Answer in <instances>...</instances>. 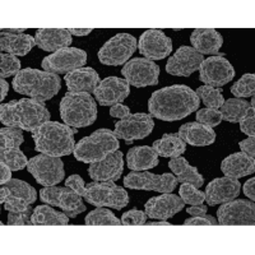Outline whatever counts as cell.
<instances>
[{
  "label": "cell",
  "instance_id": "680465c9",
  "mask_svg": "<svg viewBox=\"0 0 255 255\" xmlns=\"http://www.w3.org/2000/svg\"><path fill=\"white\" fill-rule=\"evenodd\" d=\"M147 226H171L168 221H156V222H148Z\"/></svg>",
  "mask_w": 255,
  "mask_h": 255
},
{
  "label": "cell",
  "instance_id": "c3c4849f",
  "mask_svg": "<svg viewBox=\"0 0 255 255\" xmlns=\"http://www.w3.org/2000/svg\"><path fill=\"white\" fill-rule=\"evenodd\" d=\"M4 208L6 209L8 212H26L31 208V204L28 202L23 199H17V198H12V199H8L4 203Z\"/></svg>",
  "mask_w": 255,
  "mask_h": 255
},
{
  "label": "cell",
  "instance_id": "bcb514c9",
  "mask_svg": "<svg viewBox=\"0 0 255 255\" xmlns=\"http://www.w3.org/2000/svg\"><path fill=\"white\" fill-rule=\"evenodd\" d=\"M240 129L244 134L249 136H254L255 134V109L250 108L248 113L240 120Z\"/></svg>",
  "mask_w": 255,
  "mask_h": 255
},
{
  "label": "cell",
  "instance_id": "d4e9b609",
  "mask_svg": "<svg viewBox=\"0 0 255 255\" xmlns=\"http://www.w3.org/2000/svg\"><path fill=\"white\" fill-rule=\"evenodd\" d=\"M190 42L202 55L203 54L217 55L222 47L223 38L221 33L213 28H197L191 33Z\"/></svg>",
  "mask_w": 255,
  "mask_h": 255
},
{
  "label": "cell",
  "instance_id": "52a82bcc",
  "mask_svg": "<svg viewBox=\"0 0 255 255\" xmlns=\"http://www.w3.org/2000/svg\"><path fill=\"white\" fill-rule=\"evenodd\" d=\"M83 198L95 207L123 209L129 203L128 191L114 181H93L87 184Z\"/></svg>",
  "mask_w": 255,
  "mask_h": 255
},
{
  "label": "cell",
  "instance_id": "d6a6232c",
  "mask_svg": "<svg viewBox=\"0 0 255 255\" xmlns=\"http://www.w3.org/2000/svg\"><path fill=\"white\" fill-rule=\"evenodd\" d=\"M250 108L252 106L247 100L230 99L223 102V105L220 108V113L222 120H226L229 123H239Z\"/></svg>",
  "mask_w": 255,
  "mask_h": 255
},
{
  "label": "cell",
  "instance_id": "d6986e66",
  "mask_svg": "<svg viewBox=\"0 0 255 255\" xmlns=\"http://www.w3.org/2000/svg\"><path fill=\"white\" fill-rule=\"evenodd\" d=\"M185 203L179 195L171 194V193H163L159 197H153L148 199L145 203V213L152 220L166 221L168 218L174 217L176 213L183 211Z\"/></svg>",
  "mask_w": 255,
  "mask_h": 255
},
{
  "label": "cell",
  "instance_id": "f5cc1de1",
  "mask_svg": "<svg viewBox=\"0 0 255 255\" xmlns=\"http://www.w3.org/2000/svg\"><path fill=\"white\" fill-rule=\"evenodd\" d=\"M10 180H12V170L5 163L0 162V184L5 185Z\"/></svg>",
  "mask_w": 255,
  "mask_h": 255
},
{
  "label": "cell",
  "instance_id": "836d02e7",
  "mask_svg": "<svg viewBox=\"0 0 255 255\" xmlns=\"http://www.w3.org/2000/svg\"><path fill=\"white\" fill-rule=\"evenodd\" d=\"M59 208L63 209V212L68 217H76L77 215L86 211L82 195L72 190L70 188H63L60 202H59Z\"/></svg>",
  "mask_w": 255,
  "mask_h": 255
},
{
  "label": "cell",
  "instance_id": "ffe728a7",
  "mask_svg": "<svg viewBox=\"0 0 255 255\" xmlns=\"http://www.w3.org/2000/svg\"><path fill=\"white\" fill-rule=\"evenodd\" d=\"M124 170V154L119 149L101 161L91 163L88 175L95 181H115L119 180Z\"/></svg>",
  "mask_w": 255,
  "mask_h": 255
},
{
  "label": "cell",
  "instance_id": "8fae6325",
  "mask_svg": "<svg viewBox=\"0 0 255 255\" xmlns=\"http://www.w3.org/2000/svg\"><path fill=\"white\" fill-rule=\"evenodd\" d=\"M124 185L134 190H153L172 193L177 186V179L172 174L154 175L148 171H131L124 177Z\"/></svg>",
  "mask_w": 255,
  "mask_h": 255
},
{
  "label": "cell",
  "instance_id": "ab89813d",
  "mask_svg": "<svg viewBox=\"0 0 255 255\" xmlns=\"http://www.w3.org/2000/svg\"><path fill=\"white\" fill-rule=\"evenodd\" d=\"M20 61L19 59L12 54L3 52L0 55V77L5 79L6 77L17 76L20 72Z\"/></svg>",
  "mask_w": 255,
  "mask_h": 255
},
{
  "label": "cell",
  "instance_id": "cb8c5ba5",
  "mask_svg": "<svg viewBox=\"0 0 255 255\" xmlns=\"http://www.w3.org/2000/svg\"><path fill=\"white\" fill-rule=\"evenodd\" d=\"M177 134L186 144L195 145V147L209 145L216 140L215 130L211 127H207L198 122L186 123L181 125Z\"/></svg>",
  "mask_w": 255,
  "mask_h": 255
},
{
  "label": "cell",
  "instance_id": "484cf974",
  "mask_svg": "<svg viewBox=\"0 0 255 255\" xmlns=\"http://www.w3.org/2000/svg\"><path fill=\"white\" fill-rule=\"evenodd\" d=\"M221 170L227 177L240 179L255 171V161L248 154L238 152L223 159L221 163Z\"/></svg>",
  "mask_w": 255,
  "mask_h": 255
},
{
  "label": "cell",
  "instance_id": "3957f363",
  "mask_svg": "<svg viewBox=\"0 0 255 255\" xmlns=\"http://www.w3.org/2000/svg\"><path fill=\"white\" fill-rule=\"evenodd\" d=\"M77 129L58 122H47L33 131L35 149L42 154L52 157L69 156L74 152L76 140L74 134Z\"/></svg>",
  "mask_w": 255,
  "mask_h": 255
},
{
  "label": "cell",
  "instance_id": "7dc6e473",
  "mask_svg": "<svg viewBox=\"0 0 255 255\" xmlns=\"http://www.w3.org/2000/svg\"><path fill=\"white\" fill-rule=\"evenodd\" d=\"M185 226H217L218 222L215 217L212 216H194L193 218H189L184 222Z\"/></svg>",
  "mask_w": 255,
  "mask_h": 255
},
{
  "label": "cell",
  "instance_id": "6da1fadb",
  "mask_svg": "<svg viewBox=\"0 0 255 255\" xmlns=\"http://www.w3.org/2000/svg\"><path fill=\"white\" fill-rule=\"evenodd\" d=\"M199 97L185 84H175L152 93L148 101L151 116L163 122L181 120L199 109Z\"/></svg>",
  "mask_w": 255,
  "mask_h": 255
},
{
  "label": "cell",
  "instance_id": "44dd1931",
  "mask_svg": "<svg viewBox=\"0 0 255 255\" xmlns=\"http://www.w3.org/2000/svg\"><path fill=\"white\" fill-rule=\"evenodd\" d=\"M241 184L238 179L232 177H217L207 185L206 200L208 206H217L234 200L240 195Z\"/></svg>",
  "mask_w": 255,
  "mask_h": 255
},
{
  "label": "cell",
  "instance_id": "ac0fdd59",
  "mask_svg": "<svg viewBox=\"0 0 255 255\" xmlns=\"http://www.w3.org/2000/svg\"><path fill=\"white\" fill-rule=\"evenodd\" d=\"M93 93L101 106H114L127 100L130 93V87L125 79L108 77L100 82Z\"/></svg>",
  "mask_w": 255,
  "mask_h": 255
},
{
  "label": "cell",
  "instance_id": "4fadbf2b",
  "mask_svg": "<svg viewBox=\"0 0 255 255\" xmlns=\"http://www.w3.org/2000/svg\"><path fill=\"white\" fill-rule=\"evenodd\" d=\"M125 81L136 88L158 84L159 67L149 59L135 58L128 61L122 69Z\"/></svg>",
  "mask_w": 255,
  "mask_h": 255
},
{
  "label": "cell",
  "instance_id": "603a6c76",
  "mask_svg": "<svg viewBox=\"0 0 255 255\" xmlns=\"http://www.w3.org/2000/svg\"><path fill=\"white\" fill-rule=\"evenodd\" d=\"M69 92H95L96 87L100 84V76L93 68H79L77 70L68 73L64 77Z\"/></svg>",
  "mask_w": 255,
  "mask_h": 255
},
{
  "label": "cell",
  "instance_id": "7402d4cb",
  "mask_svg": "<svg viewBox=\"0 0 255 255\" xmlns=\"http://www.w3.org/2000/svg\"><path fill=\"white\" fill-rule=\"evenodd\" d=\"M36 45L45 51H58L72 45V35L65 28H40L36 32Z\"/></svg>",
  "mask_w": 255,
  "mask_h": 255
},
{
  "label": "cell",
  "instance_id": "f6af8a7d",
  "mask_svg": "<svg viewBox=\"0 0 255 255\" xmlns=\"http://www.w3.org/2000/svg\"><path fill=\"white\" fill-rule=\"evenodd\" d=\"M32 213L33 208L26 212H9L8 225L9 226H29L32 225Z\"/></svg>",
  "mask_w": 255,
  "mask_h": 255
},
{
  "label": "cell",
  "instance_id": "d590c367",
  "mask_svg": "<svg viewBox=\"0 0 255 255\" xmlns=\"http://www.w3.org/2000/svg\"><path fill=\"white\" fill-rule=\"evenodd\" d=\"M0 162L5 163L12 171H19L28 165V159L19 148H13L0 149Z\"/></svg>",
  "mask_w": 255,
  "mask_h": 255
},
{
  "label": "cell",
  "instance_id": "1f68e13d",
  "mask_svg": "<svg viewBox=\"0 0 255 255\" xmlns=\"http://www.w3.org/2000/svg\"><path fill=\"white\" fill-rule=\"evenodd\" d=\"M153 149L161 157H179L186 151V143L179 134H163L162 138L153 143Z\"/></svg>",
  "mask_w": 255,
  "mask_h": 255
},
{
  "label": "cell",
  "instance_id": "f907efd6",
  "mask_svg": "<svg viewBox=\"0 0 255 255\" xmlns=\"http://www.w3.org/2000/svg\"><path fill=\"white\" fill-rule=\"evenodd\" d=\"M239 145H240V149L243 153L248 154V156H250L252 158H254L255 156V139L254 136H249L248 139L245 140H241L240 143H239Z\"/></svg>",
  "mask_w": 255,
  "mask_h": 255
},
{
  "label": "cell",
  "instance_id": "b9f144b4",
  "mask_svg": "<svg viewBox=\"0 0 255 255\" xmlns=\"http://www.w3.org/2000/svg\"><path fill=\"white\" fill-rule=\"evenodd\" d=\"M197 122L207 127H217L222 122V116L218 110L215 109H200L197 111Z\"/></svg>",
  "mask_w": 255,
  "mask_h": 255
},
{
  "label": "cell",
  "instance_id": "e575fe53",
  "mask_svg": "<svg viewBox=\"0 0 255 255\" xmlns=\"http://www.w3.org/2000/svg\"><path fill=\"white\" fill-rule=\"evenodd\" d=\"M87 226H120L122 221L116 218L113 212L104 207H97V209L90 212L84 218Z\"/></svg>",
  "mask_w": 255,
  "mask_h": 255
},
{
  "label": "cell",
  "instance_id": "9f6ffc18",
  "mask_svg": "<svg viewBox=\"0 0 255 255\" xmlns=\"http://www.w3.org/2000/svg\"><path fill=\"white\" fill-rule=\"evenodd\" d=\"M70 35H74V36H87L90 35L92 29L91 28H70L69 29Z\"/></svg>",
  "mask_w": 255,
  "mask_h": 255
},
{
  "label": "cell",
  "instance_id": "60d3db41",
  "mask_svg": "<svg viewBox=\"0 0 255 255\" xmlns=\"http://www.w3.org/2000/svg\"><path fill=\"white\" fill-rule=\"evenodd\" d=\"M179 195L184 200V203L191 204V206H199L206 200V194L203 191L198 190L194 185L188 183L181 184L179 189Z\"/></svg>",
  "mask_w": 255,
  "mask_h": 255
},
{
  "label": "cell",
  "instance_id": "277c9868",
  "mask_svg": "<svg viewBox=\"0 0 255 255\" xmlns=\"http://www.w3.org/2000/svg\"><path fill=\"white\" fill-rule=\"evenodd\" d=\"M12 84L15 92L28 96L38 102L51 100L58 95L61 87L60 77H58V74L32 68L20 70L14 77Z\"/></svg>",
  "mask_w": 255,
  "mask_h": 255
},
{
  "label": "cell",
  "instance_id": "6f0895ef",
  "mask_svg": "<svg viewBox=\"0 0 255 255\" xmlns=\"http://www.w3.org/2000/svg\"><path fill=\"white\" fill-rule=\"evenodd\" d=\"M0 90H1V92H0V100L3 101L4 99H5L6 93H8V90H9V84L6 83L5 79L1 78L0 79Z\"/></svg>",
  "mask_w": 255,
  "mask_h": 255
},
{
  "label": "cell",
  "instance_id": "f1b7e54d",
  "mask_svg": "<svg viewBox=\"0 0 255 255\" xmlns=\"http://www.w3.org/2000/svg\"><path fill=\"white\" fill-rule=\"evenodd\" d=\"M12 198L23 199L32 204L37 199V193H36V189L26 181H22L19 179H12L0 189V203L4 204L6 200L12 199Z\"/></svg>",
  "mask_w": 255,
  "mask_h": 255
},
{
  "label": "cell",
  "instance_id": "7c38bea8",
  "mask_svg": "<svg viewBox=\"0 0 255 255\" xmlns=\"http://www.w3.org/2000/svg\"><path fill=\"white\" fill-rule=\"evenodd\" d=\"M87 63V52L77 47H64L42 60L45 72L54 74H68V73L82 68Z\"/></svg>",
  "mask_w": 255,
  "mask_h": 255
},
{
  "label": "cell",
  "instance_id": "7bdbcfd3",
  "mask_svg": "<svg viewBox=\"0 0 255 255\" xmlns=\"http://www.w3.org/2000/svg\"><path fill=\"white\" fill-rule=\"evenodd\" d=\"M120 221L124 226H142L147 222V213L138 209H131L125 212Z\"/></svg>",
  "mask_w": 255,
  "mask_h": 255
},
{
  "label": "cell",
  "instance_id": "db71d44e",
  "mask_svg": "<svg viewBox=\"0 0 255 255\" xmlns=\"http://www.w3.org/2000/svg\"><path fill=\"white\" fill-rule=\"evenodd\" d=\"M255 179L248 180L247 183L244 184V194L247 195L250 200L255 199Z\"/></svg>",
  "mask_w": 255,
  "mask_h": 255
},
{
  "label": "cell",
  "instance_id": "f35d334b",
  "mask_svg": "<svg viewBox=\"0 0 255 255\" xmlns=\"http://www.w3.org/2000/svg\"><path fill=\"white\" fill-rule=\"evenodd\" d=\"M255 92V76L254 74H244L238 82L231 87V93L235 97H252Z\"/></svg>",
  "mask_w": 255,
  "mask_h": 255
},
{
  "label": "cell",
  "instance_id": "816d5d0a",
  "mask_svg": "<svg viewBox=\"0 0 255 255\" xmlns=\"http://www.w3.org/2000/svg\"><path fill=\"white\" fill-rule=\"evenodd\" d=\"M130 114V110L128 106H124L122 104H118V105H114L113 108L110 109V115L113 118H120V119H124L127 118L128 115Z\"/></svg>",
  "mask_w": 255,
  "mask_h": 255
},
{
  "label": "cell",
  "instance_id": "9a60e30c",
  "mask_svg": "<svg viewBox=\"0 0 255 255\" xmlns=\"http://www.w3.org/2000/svg\"><path fill=\"white\" fill-rule=\"evenodd\" d=\"M153 128L154 122L151 115L144 113L129 114L127 118L116 123L114 133L118 138L131 143L133 140L144 139L152 133Z\"/></svg>",
  "mask_w": 255,
  "mask_h": 255
},
{
  "label": "cell",
  "instance_id": "91938a15",
  "mask_svg": "<svg viewBox=\"0 0 255 255\" xmlns=\"http://www.w3.org/2000/svg\"><path fill=\"white\" fill-rule=\"evenodd\" d=\"M4 32H8V33H12V35H22L24 32L23 28H5L1 29Z\"/></svg>",
  "mask_w": 255,
  "mask_h": 255
},
{
  "label": "cell",
  "instance_id": "e0dca14e",
  "mask_svg": "<svg viewBox=\"0 0 255 255\" xmlns=\"http://www.w3.org/2000/svg\"><path fill=\"white\" fill-rule=\"evenodd\" d=\"M204 58L191 46H181L166 64V72L171 76L189 77L199 69Z\"/></svg>",
  "mask_w": 255,
  "mask_h": 255
},
{
  "label": "cell",
  "instance_id": "8992f818",
  "mask_svg": "<svg viewBox=\"0 0 255 255\" xmlns=\"http://www.w3.org/2000/svg\"><path fill=\"white\" fill-rule=\"evenodd\" d=\"M120 147L119 138L109 129H99L90 136L79 140L74 147V157L77 161L84 163H93L101 161Z\"/></svg>",
  "mask_w": 255,
  "mask_h": 255
},
{
  "label": "cell",
  "instance_id": "9c48e42d",
  "mask_svg": "<svg viewBox=\"0 0 255 255\" xmlns=\"http://www.w3.org/2000/svg\"><path fill=\"white\" fill-rule=\"evenodd\" d=\"M27 170L38 184L44 186L56 185L61 183L65 176L63 161L59 157L47 154H38L28 159Z\"/></svg>",
  "mask_w": 255,
  "mask_h": 255
},
{
  "label": "cell",
  "instance_id": "5bb4252c",
  "mask_svg": "<svg viewBox=\"0 0 255 255\" xmlns=\"http://www.w3.org/2000/svg\"><path fill=\"white\" fill-rule=\"evenodd\" d=\"M223 54L216 56H209L208 59L203 60L199 67V79L206 86L220 88L235 77V69L232 64L223 58Z\"/></svg>",
  "mask_w": 255,
  "mask_h": 255
},
{
  "label": "cell",
  "instance_id": "4dcf8cb0",
  "mask_svg": "<svg viewBox=\"0 0 255 255\" xmlns=\"http://www.w3.org/2000/svg\"><path fill=\"white\" fill-rule=\"evenodd\" d=\"M64 212H58L49 206H38L33 208L32 225L35 226H65L69 223Z\"/></svg>",
  "mask_w": 255,
  "mask_h": 255
},
{
  "label": "cell",
  "instance_id": "4316f807",
  "mask_svg": "<svg viewBox=\"0 0 255 255\" xmlns=\"http://www.w3.org/2000/svg\"><path fill=\"white\" fill-rule=\"evenodd\" d=\"M127 162L128 167L130 168L131 171H145V170L158 166L159 159L153 147L140 145V147L130 148L128 151Z\"/></svg>",
  "mask_w": 255,
  "mask_h": 255
},
{
  "label": "cell",
  "instance_id": "ee69618b",
  "mask_svg": "<svg viewBox=\"0 0 255 255\" xmlns=\"http://www.w3.org/2000/svg\"><path fill=\"white\" fill-rule=\"evenodd\" d=\"M61 193H63V188H56V186H45V188L41 189L40 191V199L42 200L44 203L50 204V206L59 207Z\"/></svg>",
  "mask_w": 255,
  "mask_h": 255
},
{
  "label": "cell",
  "instance_id": "83f0119b",
  "mask_svg": "<svg viewBox=\"0 0 255 255\" xmlns=\"http://www.w3.org/2000/svg\"><path fill=\"white\" fill-rule=\"evenodd\" d=\"M35 45V37L24 35V33L12 35V33L1 31V35H0V49L6 54H12L15 56H26Z\"/></svg>",
  "mask_w": 255,
  "mask_h": 255
},
{
  "label": "cell",
  "instance_id": "ba28073f",
  "mask_svg": "<svg viewBox=\"0 0 255 255\" xmlns=\"http://www.w3.org/2000/svg\"><path fill=\"white\" fill-rule=\"evenodd\" d=\"M138 42L129 33H118L111 37L99 51V59L105 65H123L135 52Z\"/></svg>",
  "mask_w": 255,
  "mask_h": 255
},
{
  "label": "cell",
  "instance_id": "681fc988",
  "mask_svg": "<svg viewBox=\"0 0 255 255\" xmlns=\"http://www.w3.org/2000/svg\"><path fill=\"white\" fill-rule=\"evenodd\" d=\"M65 186L67 188H70L72 190H74L76 193H78L79 195L83 197L84 190H86V185H84V181L79 175H72L67 179L65 181Z\"/></svg>",
  "mask_w": 255,
  "mask_h": 255
},
{
  "label": "cell",
  "instance_id": "7a4b0ae2",
  "mask_svg": "<svg viewBox=\"0 0 255 255\" xmlns=\"http://www.w3.org/2000/svg\"><path fill=\"white\" fill-rule=\"evenodd\" d=\"M0 122L5 127L35 131L41 125L50 122V113L42 102L20 99L0 106Z\"/></svg>",
  "mask_w": 255,
  "mask_h": 255
},
{
  "label": "cell",
  "instance_id": "11a10c76",
  "mask_svg": "<svg viewBox=\"0 0 255 255\" xmlns=\"http://www.w3.org/2000/svg\"><path fill=\"white\" fill-rule=\"evenodd\" d=\"M207 206H203V204H199V206H193L190 208L186 209L189 215L191 216H203L207 213Z\"/></svg>",
  "mask_w": 255,
  "mask_h": 255
},
{
  "label": "cell",
  "instance_id": "30bf717a",
  "mask_svg": "<svg viewBox=\"0 0 255 255\" xmlns=\"http://www.w3.org/2000/svg\"><path fill=\"white\" fill-rule=\"evenodd\" d=\"M221 226H254L255 206L245 199H234L223 203L217 211Z\"/></svg>",
  "mask_w": 255,
  "mask_h": 255
},
{
  "label": "cell",
  "instance_id": "8d00e7d4",
  "mask_svg": "<svg viewBox=\"0 0 255 255\" xmlns=\"http://www.w3.org/2000/svg\"><path fill=\"white\" fill-rule=\"evenodd\" d=\"M197 96L199 99H202V101L204 102L208 109H215L218 110L225 102L222 95V88H215L211 87V86H202L197 90Z\"/></svg>",
  "mask_w": 255,
  "mask_h": 255
},
{
  "label": "cell",
  "instance_id": "f546056e",
  "mask_svg": "<svg viewBox=\"0 0 255 255\" xmlns=\"http://www.w3.org/2000/svg\"><path fill=\"white\" fill-rule=\"evenodd\" d=\"M168 167L171 168L172 172L176 175L177 183H188L194 185L195 188H200L204 184L203 176L198 172L197 168L189 165V162L184 157H174L168 162Z\"/></svg>",
  "mask_w": 255,
  "mask_h": 255
},
{
  "label": "cell",
  "instance_id": "2e32d148",
  "mask_svg": "<svg viewBox=\"0 0 255 255\" xmlns=\"http://www.w3.org/2000/svg\"><path fill=\"white\" fill-rule=\"evenodd\" d=\"M140 55L149 60H162L172 51L171 38L159 29H147L138 41Z\"/></svg>",
  "mask_w": 255,
  "mask_h": 255
},
{
  "label": "cell",
  "instance_id": "5b68a950",
  "mask_svg": "<svg viewBox=\"0 0 255 255\" xmlns=\"http://www.w3.org/2000/svg\"><path fill=\"white\" fill-rule=\"evenodd\" d=\"M60 118L73 128L90 127L97 119V105L90 93L68 92L60 101Z\"/></svg>",
  "mask_w": 255,
  "mask_h": 255
},
{
  "label": "cell",
  "instance_id": "74e56055",
  "mask_svg": "<svg viewBox=\"0 0 255 255\" xmlns=\"http://www.w3.org/2000/svg\"><path fill=\"white\" fill-rule=\"evenodd\" d=\"M24 142L22 129L18 128H1L0 130V149H13L19 148Z\"/></svg>",
  "mask_w": 255,
  "mask_h": 255
}]
</instances>
